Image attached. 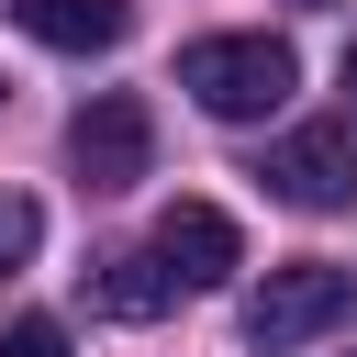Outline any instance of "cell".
I'll return each instance as SVG.
<instances>
[{
	"label": "cell",
	"mask_w": 357,
	"mask_h": 357,
	"mask_svg": "<svg viewBox=\"0 0 357 357\" xmlns=\"http://www.w3.org/2000/svg\"><path fill=\"white\" fill-rule=\"evenodd\" d=\"M178 89H190L212 123H268V112L301 89V67H290L279 33H201V45H178Z\"/></svg>",
	"instance_id": "obj_1"
},
{
	"label": "cell",
	"mask_w": 357,
	"mask_h": 357,
	"mask_svg": "<svg viewBox=\"0 0 357 357\" xmlns=\"http://www.w3.org/2000/svg\"><path fill=\"white\" fill-rule=\"evenodd\" d=\"M257 178H268L290 212H346V201H357V134H346V123H301V134L268 145Z\"/></svg>",
	"instance_id": "obj_4"
},
{
	"label": "cell",
	"mask_w": 357,
	"mask_h": 357,
	"mask_svg": "<svg viewBox=\"0 0 357 357\" xmlns=\"http://www.w3.org/2000/svg\"><path fill=\"white\" fill-rule=\"evenodd\" d=\"M156 268H167L178 290H212V279H234V268H245V234H234V212H223V201H167V212H156Z\"/></svg>",
	"instance_id": "obj_5"
},
{
	"label": "cell",
	"mask_w": 357,
	"mask_h": 357,
	"mask_svg": "<svg viewBox=\"0 0 357 357\" xmlns=\"http://www.w3.org/2000/svg\"><path fill=\"white\" fill-rule=\"evenodd\" d=\"M357 312V268H335V257H290V268H268L257 279V301H245V346H312V335H335Z\"/></svg>",
	"instance_id": "obj_2"
},
{
	"label": "cell",
	"mask_w": 357,
	"mask_h": 357,
	"mask_svg": "<svg viewBox=\"0 0 357 357\" xmlns=\"http://www.w3.org/2000/svg\"><path fill=\"white\" fill-rule=\"evenodd\" d=\"M0 357H67V324H56V312H22V324L0 335Z\"/></svg>",
	"instance_id": "obj_9"
},
{
	"label": "cell",
	"mask_w": 357,
	"mask_h": 357,
	"mask_svg": "<svg viewBox=\"0 0 357 357\" xmlns=\"http://www.w3.org/2000/svg\"><path fill=\"white\" fill-rule=\"evenodd\" d=\"M312 11H324V0H312Z\"/></svg>",
	"instance_id": "obj_11"
},
{
	"label": "cell",
	"mask_w": 357,
	"mask_h": 357,
	"mask_svg": "<svg viewBox=\"0 0 357 357\" xmlns=\"http://www.w3.org/2000/svg\"><path fill=\"white\" fill-rule=\"evenodd\" d=\"M33 245H45V212H33L22 190H0V268H22Z\"/></svg>",
	"instance_id": "obj_8"
},
{
	"label": "cell",
	"mask_w": 357,
	"mask_h": 357,
	"mask_svg": "<svg viewBox=\"0 0 357 357\" xmlns=\"http://www.w3.org/2000/svg\"><path fill=\"white\" fill-rule=\"evenodd\" d=\"M346 89H357V67H346Z\"/></svg>",
	"instance_id": "obj_10"
},
{
	"label": "cell",
	"mask_w": 357,
	"mask_h": 357,
	"mask_svg": "<svg viewBox=\"0 0 357 357\" xmlns=\"http://www.w3.org/2000/svg\"><path fill=\"white\" fill-rule=\"evenodd\" d=\"M89 301H100L112 324H145V312H167V301H178V279H167V268H156V245H145V257H100V268H89Z\"/></svg>",
	"instance_id": "obj_7"
},
{
	"label": "cell",
	"mask_w": 357,
	"mask_h": 357,
	"mask_svg": "<svg viewBox=\"0 0 357 357\" xmlns=\"http://www.w3.org/2000/svg\"><path fill=\"white\" fill-rule=\"evenodd\" d=\"M67 167H78L89 190H134V178L156 167V123H145V100H134V89H100V100L67 123Z\"/></svg>",
	"instance_id": "obj_3"
},
{
	"label": "cell",
	"mask_w": 357,
	"mask_h": 357,
	"mask_svg": "<svg viewBox=\"0 0 357 357\" xmlns=\"http://www.w3.org/2000/svg\"><path fill=\"white\" fill-rule=\"evenodd\" d=\"M11 11H22V33L56 45V56H112V45L134 33V0H11Z\"/></svg>",
	"instance_id": "obj_6"
}]
</instances>
